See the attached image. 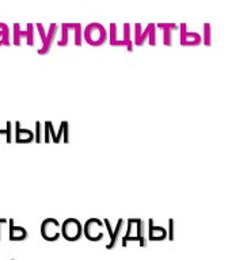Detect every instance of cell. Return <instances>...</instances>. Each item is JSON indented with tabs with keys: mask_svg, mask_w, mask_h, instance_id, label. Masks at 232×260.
Segmentation results:
<instances>
[{
	"mask_svg": "<svg viewBox=\"0 0 232 260\" xmlns=\"http://www.w3.org/2000/svg\"><path fill=\"white\" fill-rule=\"evenodd\" d=\"M122 245L126 247L129 241H138L140 247H147L146 222L141 218H129L126 221V233L121 237Z\"/></svg>",
	"mask_w": 232,
	"mask_h": 260,
	"instance_id": "obj_1",
	"label": "cell"
},
{
	"mask_svg": "<svg viewBox=\"0 0 232 260\" xmlns=\"http://www.w3.org/2000/svg\"><path fill=\"white\" fill-rule=\"evenodd\" d=\"M107 38H109V32L103 24L98 23V22L90 23L83 30V40L90 46H102L107 41Z\"/></svg>",
	"mask_w": 232,
	"mask_h": 260,
	"instance_id": "obj_2",
	"label": "cell"
},
{
	"mask_svg": "<svg viewBox=\"0 0 232 260\" xmlns=\"http://www.w3.org/2000/svg\"><path fill=\"white\" fill-rule=\"evenodd\" d=\"M148 41L151 46H156V24H147L146 28H142L141 23L134 24V40L133 45L142 46Z\"/></svg>",
	"mask_w": 232,
	"mask_h": 260,
	"instance_id": "obj_3",
	"label": "cell"
},
{
	"mask_svg": "<svg viewBox=\"0 0 232 260\" xmlns=\"http://www.w3.org/2000/svg\"><path fill=\"white\" fill-rule=\"evenodd\" d=\"M60 233L67 241L73 243V241H77L80 239L81 235H83V225H81L79 219L71 217V218L65 219L64 222L61 223Z\"/></svg>",
	"mask_w": 232,
	"mask_h": 260,
	"instance_id": "obj_4",
	"label": "cell"
},
{
	"mask_svg": "<svg viewBox=\"0 0 232 260\" xmlns=\"http://www.w3.org/2000/svg\"><path fill=\"white\" fill-rule=\"evenodd\" d=\"M103 221L98 218H90L85 221L83 225V235L85 239L90 241H101L105 237V232H103Z\"/></svg>",
	"mask_w": 232,
	"mask_h": 260,
	"instance_id": "obj_5",
	"label": "cell"
},
{
	"mask_svg": "<svg viewBox=\"0 0 232 260\" xmlns=\"http://www.w3.org/2000/svg\"><path fill=\"white\" fill-rule=\"evenodd\" d=\"M60 226L61 223L56 218L49 217V218L44 219L42 223H41V235L46 241H50V243L56 241V240L60 239L61 236Z\"/></svg>",
	"mask_w": 232,
	"mask_h": 260,
	"instance_id": "obj_6",
	"label": "cell"
},
{
	"mask_svg": "<svg viewBox=\"0 0 232 260\" xmlns=\"http://www.w3.org/2000/svg\"><path fill=\"white\" fill-rule=\"evenodd\" d=\"M124 223H125L124 218H120L113 229V226H111V223H110L109 219L107 218L103 219V225H105L106 231H107V233H109V237H110V243L106 245V248H107V249H113V248L117 247L118 241H120V239H121L122 229H124Z\"/></svg>",
	"mask_w": 232,
	"mask_h": 260,
	"instance_id": "obj_7",
	"label": "cell"
},
{
	"mask_svg": "<svg viewBox=\"0 0 232 260\" xmlns=\"http://www.w3.org/2000/svg\"><path fill=\"white\" fill-rule=\"evenodd\" d=\"M181 30V45L182 46H198L202 44V38L198 32L189 31L186 23H181L178 26Z\"/></svg>",
	"mask_w": 232,
	"mask_h": 260,
	"instance_id": "obj_8",
	"label": "cell"
},
{
	"mask_svg": "<svg viewBox=\"0 0 232 260\" xmlns=\"http://www.w3.org/2000/svg\"><path fill=\"white\" fill-rule=\"evenodd\" d=\"M59 32V24L52 23L49 26L48 31L45 32V37L42 42H41V48L37 50L38 54H48L52 49V45L56 42V36Z\"/></svg>",
	"mask_w": 232,
	"mask_h": 260,
	"instance_id": "obj_9",
	"label": "cell"
},
{
	"mask_svg": "<svg viewBox=\"0 0 232 260\" xmlns=\"http://www.w3.org/2000/svg\"><path fill=\"white\" fill-rule=\"evenodd\" d=\"M148 239L151 241H163L167 239V229L159 225H155L154 219H148Z\"/></svg>",
	"mask_w": 232,
	"mask_h": 260,
	"instance_id": "obj_10",
	"label": "cell"
},
{
	"mask_svg": "<svg viewBox=\"0 0 232 260\" xmlns=\"http://www.w3.org/2000/svg\"><path fill=\"white\" fill-rule=\"evenodd\" d=\"M8 225H10L8 233H10V240L11 241H23V240L27 239V231L24 228L15 225L14 219H8Z\"/></svg>",
	"mask_w": 232,
	"mask_h": 260,
	"instance_id": "obj_11",
	"label": "cell"
},
{
	"mask_svg": "<svg viewBox=\"0 0 232 260\" xmlns=\"http://www.w3.org/2000/svg\"><path fill=\"white\" fill-rule=\"evenodd\" d=\"M34 141V133L28 129H22L20 122H15V142L18 144H30Z\"/></svg>",
	"mask_w": 232,
	"mask_h": 260,
	"instance_id": "obj_12",
	"label": "cell"
},
{
	"mask_svg": "<svg viewBox=\"0 0 232 260\" xmlns=\"http://www.w3.org/2000/svg\"><path fill=\"white\" fill-rule=\"evenodd\" d=\"M156 28H160L163 31V44L170 48L172 45V32L178 30V24L175 23H158Z\"/></svg>",
	"mask_w": 232,
	"mask_h": 260,
	"instance_id": "obj_13",
	"label": "cell"
},
{
	"mask_svg": "<svg viewBox=\"0 0 232 260\" xmlns=\"http://www.w3.org/2000/svg\"><path fill=\"white\" fill-rule=\"evenodd\" d=\"M61 28V38L57 41V45L64 48L67 45H69V41H71V23H63L60 26Z\"/></svg>",
	"mask_w": 232,
	"mask_h": 260,
	"instance_id": "obj_14",
	"label": "cell"
},
{
	"mask_svg": "<svg viewBox=\"0 0 232 260\" xmlns=\"http://www.w3.org/2000/svg\"><path fill=\"white\" fill-rule=\"evenodd\" d=\"M61 136H64L63 138V142L64 144H68L69 142V123L67 121L61 122L60 127H59V133H56V140H54V144H59L61 141Z\"/></svg>",
	"mask_w": 232,
	"mask_h": 260,
	"instance_id": "obj_15",
	"label": "cell"
},
{
	"mask_svg": "<svg viewBox=\"0 0 232 260\" xmlns=\"http://www.w3.org/2000/svg\"><path fill=\"white\" fill-rule=\"evenodd\" d=\"M10 45H11L10 27L3 22H0V46H10Z\"/></svg>",
	"mask_w": 232,
	"mask_h": 260,
	"instance_id": "obj_16",
	"label": "cell"
},
{
	"mask_svg": "<svg viewBox=\"0 0 232 260\" xmlns=\"http://www.w3.org/2000/svg\"><path fill=\"white\" fill-rule=\"evenodd\" d=\"M109 42L111 46H125L124 42L117 38V30H118V26L117 23H110L109 26Z\"/></svg>",
	"mask_w": 232,
	"mask_h": 260,
	"instance_id": "obj_17",
	"label": "cell"
},
{
	"mask_svg": "<svg viewBox=\"0 0 232 260\" xmlns=\"http://www.w3.org/2000/svg\"><path fill=\"white\" fill-rule=\"evenodd\" d=\"M26 36H27V31L22 30L19 23L14 24V45L15 46H20L22 45V40L23 38L26 40Z\"/></svg>",
	"mask_w": 232,
	"mask_h": 260,
	"instance_id": "obj_18",
	"label": "cell"
},
{
	"mask_svg": "<svg viewBox=\"0 0 232 260\" xmlns=\"http://www.w3.org/2000/svg\"><path fill=\"white\" fill-rule=\"evenodd\" d=\"M83 42V27L80 23H73V44L75 46H81Z\"/></svg>",
	"mask_w": 232,
	"mask_h": 260,
	"instance_id": "obj_19",
	"label": "cell"
},
{
	"mask_svg": "<svg viewBox=\"0 0 232 260\" xmlns=\"http://www.w3.org/2000/svg\"><path fill=\"white\" fill-rule=\"evenodd\" d=\"M34 28L36 26L33 23H27L26 26V31H27V36H26V44L28 46H34L36 45V34H34Z\"/></svg>",
	"mask_w": 232,
	"mask_h": 260,
	"instance_id": "obj_20",
	"label": "cell"
},
{
	"mask_svg": "<svg viewBox=\"0 0 232 260\" xmlns=\"http://www.w3.org/2000/svg\"><path fill=\"white\" fill-rule=\"evenodd\" d=\"M202 38V44L205 46H211L212 45V27L209 23L204 24V37Z\"/></svg>",
	"mask_w": 232,
	"mask_h": 260,
	"instance_id": "obj_21",
	"label": "cell"
},
{
	"mask_svg": "<svg viewBox=\"0 0 232 260\" xmlns=\"http://www.w3.org/2000/svg\"><path fill=\"white\" fill-rule=\"evenodd\" d=\"M0 136L6 137V142L11 144L12 142V122H6V129H0Z\"/></svg>",
	"mask_w": 232,
	"mask_h": 260,
	"instance_id": "obj_22",
	"label": "cell"
},
{
	"mask_svg": "<svg viewBox=\"0 0 232 260\" xmlns=\"http://www.w3.org/2000/svg\"><path fill=\"white\" fill-rule=\"evenodd\" d=\"M34 141L37 144H41L42 142V123L37 121L36 122V133H34Z\"/></svg>",
	"mask_w": 232,
	"mask_h": 260,
	"instance_id": "obj_23",
	"label": "cell"
},
{
	"mask_svg": "<svg viewBox=\"0 0 232 260\" xmlns=\"http://www.w3.org/2000/svg\"><path fill=\"white\" fill-rule=\"evenodd\" d=\"M167 239L174 241V219H168V228H167Z\"/></svg>",
	"mask_w": 232,
	"mask_h": 260,
	"instance_id": "obj_24",
	"label": "cell"
},
{
	"mask_svg": "<svg viewBox=\"0 0 232 260\" xmlns=\"http://www.w3.org/2000/svg\"><path fill=\"white\" fill-rule=\"evenodd\" d=\"M44 137H42V142L45 144H50V133H49V125H48V121L45 122L44 125Z\"/></svg>",
	"mask_w": 232,
	"mask_h": 260,
	"instance_id": "obj_25",
	"label": "cell"
},
{
	"mask_svg": "<svg viewBox=\"0 0 232 260\" xmlns=\"http://www.w3.org/2000/svg\"><path fill=\"white\" fill-rule=\"evenodd\" d=\"M8 222L7 218H0V240H2V237H3V226L6 225V223Z\"/></svg>",
	"mask_w": 232,
	"mask_h": 260,
	"instance_id": "obj_26",
	"label": "cell"
}]
</instances>
